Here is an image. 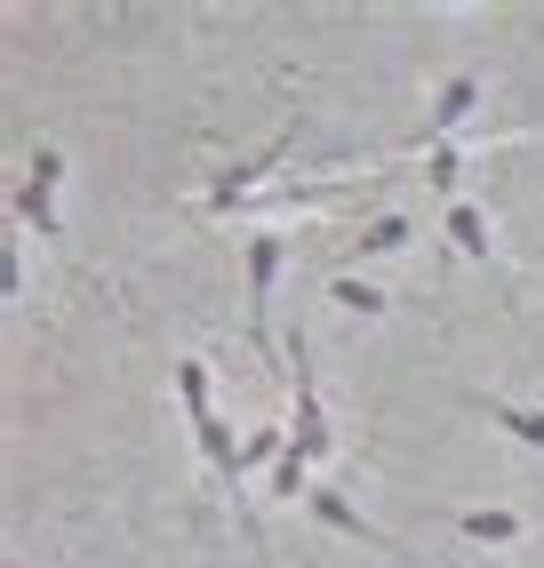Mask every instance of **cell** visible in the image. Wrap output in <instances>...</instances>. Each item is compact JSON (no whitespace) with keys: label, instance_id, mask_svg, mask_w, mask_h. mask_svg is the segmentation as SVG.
I'll return each mask as SVG.
<instances>
[{"label":"cell","instance_id":"obj_3","mask_svg":"<svg viewBox=\"0 0 544 568\" xmlns=\"http://www.w3.org/2000/svg\"><path fill=\"white\" fill-rule=\"evenodd\" d=\"M281 264H289V241H281V233H256V241H249V345H256V353H272L264 305H272V281H281Z\"/></svg>","mask_w":544,"mask_h":568},{"label":"cell","instance_id":"obj_12","mask_svg":"<svg viewBox=\"0 0 544 568\" xmlns=\"http://www.w3.org/2000/svg\"><path fill=\"white\" fill-rule=\"evenodd\" d=\"M329 296H336L344 313H361V321H376V313H384V288H376V281H361V273H336V281H329Z\"/></svg>","mask_w":544,"mask_h":568},{"label":"cell","instance_id":"obj_8","mask_svg":"<svg viewBox=\"0 0 544 568\" xmlns=\"http://www.w3.org/2000/svg\"><path fill=\"white\" fill-rule=\"evenodd\" d=\"M9 209H17V224H32V233H41L49 248L64 241V224H57V184H32V176H24V184H17V201H9Z\"/></svg>","mask_w":544,"mask_h":568},{"label":"cell","instance_id":"obj_15","mask_svg":"<svg viewBox=\"0 0 544 568\" xmlns=\"http://www.w3.org/2000/svg\"><path fill=\"white\" fill-rule=\"evenodd\" d=\"M456 176H464V153H456V144H433V153H424V184L441 193V209L456 201Z\"/></svg>","mask_w":544,"mask_h":568},{"label":"cell","instance_id":"obj_13","mask_svg":"<svg viewBox=\"0 0 544 568\" xmlns=\"http://www.w3.org/2000/svg\"><path fill=\"white\" fill-rule=\"evenodd\" d=\"M177 400H184L192 425H201V416H216V400H209V368H201V361H177Z\"/></svg>","mask_w":544,"mask_h":568},{"label":"cell","instance_id":"obj_9","mask_svg":"<svg viewBox=\"0 0 544 568\" xmlns=\"http://www.w3.org/2000/svg\"><path fill=\"white\" fill-rule=\"evenodd\" d=\"M456 537H464V545H521V513H504V505L456 513Z\"/></svg>","mask_w":544,"mask_h":568},{"label":"cell","instance_id":"obj_1","mask_svg":"<svg viewBox=\"0 0 544 568\" xmlns=\"http://www.w3.org/2000/svg\"><path fill=\"white\" fill-rule=\"evenodd\" d=\"M296 129H304V121H289V129L272 136V144H256V153H241L232 169H216V184H209V201H201V209H209V216H232V201H249L256 184H264L272 169H281V161L296 153Z\"/></svg>","mask_w":544,"mask_h":568},{"label":"cell","instance_id":"obj_14","mask_svg":"<svg viewBox=\"0 0 544 568\" xmlns=\"http://www.w3.org/2000/svg\"><path fill=\"white\" fill-rule=\"evenodd\" d=\"M281 448H289V433H281V425H256V433L241 440V488H249V473H256V465H281Z\"/></svg>","mask_w":544,"mask_h":568},{"label":"cell","instance_id":"obj_17","mask_svg":"<svg viewBox=\"0 0 544 568\" xmlns=\"http://www.w3.org/2000/svg\"><path fill=\"white\" fill-rule=\"evenodd\" d=\"M64 176V153L57 144H32V184H57Z\"/></svg>","mask_w":544,"mask_h":568},{"label":"cell","instance_id":"obj_4","mask_svg":"<svg viewBox=\"0 0 544 568\" xmlns=\"http://www.w3.org/2000/svg\"><path fill=\"white\" fill-rule=\"evenodd\" d=\"M473 104H481V81H473V72H449V81H441V97H433V121H424L416 136H401V144H416V153H433V144H449V129H456V121H464ZM401 144H393V153H401Z\"/></svg>","mask_w":544,"mask_h":568},{"label":"cell","instance_id":"obj_7","mask_svg":"<svg viewBox=\"0 0 544 568\" xmlns=\"http://www.w3.org/2000/svg\"><path fill=\"white\" fill-rule=\"evenodd\" d=\"M192 440H201V465L232 488V505H241V448H232V433H224V416H201L192 425Z\"/></svg>","mask_w":544,"mask_h":568},{"label":"cell","instance_id":"obj_11","mask_svg":"<svg viewBox=\"0 0 544 568\" xmlns=\"http://www.w3.org/2000/svg\"><path fill=\"white\" fill-rule=\"evenodd\" d=\"M409 233H416V224H409V216H376V224H369V233L353 241V256H361V264H369V256H393V248H409Z\"/></svg>","mask_w":544,"mask_h":568},{"label":"cell","instance_id":"obj_16","mask_svg":"<svg viewBox=\"0 0 544 568\" xmlns=\"http://www.w3.org/2000/svg\"><path fill=\"white\" fill-rule=\"evenodd\" d=\"M304 473H313V457H304V448L289 440V448H281V465H272V497H289V505H296V497H313V488H304Z\"/></svg>","mask_w":544,"mask_h":568},{"label":"cell","instance_id":"obj_6","mask_svg":"<svg viewBox=\"0 0 544 568\" xmlns=\"http://www.w3.org/2000/svg\"><path fill=\"white\" fill-rule=\"evenodd\" d=\"M304 505H313V520H329V528H336V537H361V545H376V552H393V560H401V545H393V537H384V528H369V520H361L353 505H344V497H336V488H313V497H304Z\"/></svg>","mask_w":544,"mask_h":568},{"label":"cell","instance_id":"obj_10","mask_svg":"<svg viewBox=\"0 0 544 568\" xmlns=\"http://www.w3.org/2000/svg\"><path fill=\"white\" fill-rule=\"evenodd\" d=\"M481 416H488L496 433H513V440L544 448V408H521V400H481Z\"/></svg>","mask_w":544,"mask_h":568},{"label":"cell","instance_id":"obj_2","mask_svg":"<svg viewBox=\"0 0 544 568\" xmlns=\"http://www.w3.org/2000/svg\"><path fill=\"white\" fill-rule=\"evenodd\" d=\"M289 361H296V433H289V440H296L313 465H329V457H336V433H329L321 393H313V345H304V321L289 328Z\"/></svg>","mask_w":544,"mask_h":568},{"label":"cell","instance_id":"obj_5","mask_svg":"<svg viewBox=\"0 0 544 568\" xmlns=\"http://www.w3.org/2000/svg\"><path fill=\"white\" fill-rule=\"evenodd\" d=\"M441 224H449V248H456L464 264H481V273H496V248H488V216H481L473 201H449V209H441Z\"/></svg>","mask_w":544,"mask_h":568}]
</instances>
